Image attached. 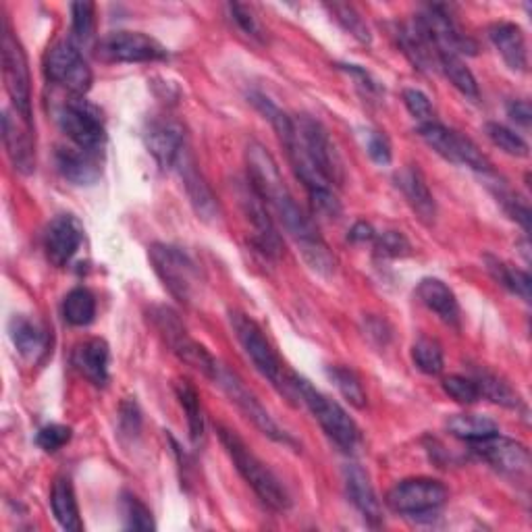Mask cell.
<instances>
[{
	"instance_id": "cell-1",
	"label": "cell",
	"mask_w": 532,
	"mask_h": 532,
	"mask_svg": "<svg viewBox=\"0 0 532 532\" xmlns=\"http://www.w3.org/2000/svg\"><path fill=\"white\" fill-rule=\"evenodd\" d=\"M248 179L254 192L266 206H271L289 237L300 248V254L310 269L321 277H333L337 258L327 246L323 235L318 233L316 223L306 215L302 206L291 196L283 181L279 165L273 154L258 142H250L246 150Z\"/></svg>"
},
{
	"instance_id": "cell-2",
	"label": "cell",
	"mask_w": 532,
	"mask_h": 532,
	"mask_svg": "<svg viewBox=\"0 0 532 532\" xmlns=\"http://www.w3.org/2000/svg\"><path fill=\"white\" fill-rule=\"evenodd\" d=\"M217 433H219V439H221L225 451L229 454L231 462L235 464L237 472L242 474L244 481L258 495V499L264 505H269L271 510L285 512L291 505V499H289V493L283 487V483L275 476V472L269 466H264L252 454V449L244 443V439L239 437L235 431H231V429L223 427V424H219Z\"/></svg>"
},
{
	"instance_id": "cell-3",
	"label": "cell",
	"mask_w": 532,
	"mask_h": 532,
	"mask_svg": "<svg viewBox=\"0 0 532 532\" xmlns=\"http://www.w3.org/2000/svg\"><path fill=\"white\" fill-rule=\"evenodd\" d=\"M289 389H294L298 393V397L318 420V424H321L327 437L339 449H343L345 454H352V451L358 449L362 441L358 424L337 402H333L331 397L318 391L308 379L296 375V372L289 377Z\"/></svg>"
},
{
	"instance_id": "cell-4",
	"label": "cell",
	"mask_w": 532,
	"mask_h": 532,
	"mask_svg": "<svg viewBox=\"0 0 532 532\" xmlns=\"http://www.w3.org/2000/svg\"><path fill=\"white\" fill-rule=\"evenodd\" d=\"M148 258L156 277L163 281L169 294L177 302L190 306L200 285L198 266L190 254L171 244H152L148 248Z\"/></svg>"
},
{
	"instance_id": "cell-5",
	"label": "cell",
	"mask_w": 532,
	"mask_h": 532,
	"mask_svg": "<svg viewBox=\"0 0 532 532\" xmlns=\"http://www.w3.org/2000/svg\"><path fill=\"white\" fill-rule=\"evenodd\" d=\"M229 323H231V329L239 345H242V350L252 360L254 368L260 372V375L264 379H269L275 387L287 389L289 379L283 377L281 360L277 352L273 350L271 341L266 339L264 331L258 327L254 318H250L248 314L239 312V310H229Z\"/></svg>"
},
{
	"instance_id": "cell-6",
	"label": "cell",
	"mask_w": 532,
	"mask_h": 532,
	"mask_svg": "<svg viewBox=\"0 0 532 532\" xmlns=\"http://www.w3.org/2000/svg\"><path fill=\"white\" fill-rule=\"evenodd\" d=\"M150 318H152V323L156 325V329L161 331V335L165 337V341L169 343V348L173 350V354L181 362L196 368L198 372H202L204 377L215 379L217 370H219V362L208 354L204 345H200L196 339H192L188 335L183 323L179 321V316L171 308L154 306L150 310Z\"/></svg>"
},
{
	"instance_id": "cell-7",
	"label": "cell",
	"mask_w": 532,
	"mask_h": 532,
	"mask_svg": "<svg viewBox=\"0 0 532 532\" xmlns=\"http://www.w3.org/2000/svg\"><path fill=\"white\" fill-rule=\"evenodd\" d=\"M449 499V491L435 478H408L397 483L387 493V505L395 512L408 518H424L437 514Z\"/></svg>"
},
{
	"instance_id": "cell-8",
	"label": "cell",
	"mask_w": 532,
	"mask_h": 532,
	"mask_svg": "<svg viewBox=\"0 0 532 532\" xmlns=\"http://www.w3.org/2000/svg\"><path fill=\"white\" fill-rule=\"evenodd\" d=\"M420 138L427 142L439 156H443L445 161L454 165H464L472 171L478 173H491V161L483 154V150L478 148L470 138L462 136L460 131L449 129L441 125L439 121L422 123L418 125Z\"/></svg>"
},
{
	"instance_id": "cell-9",
	"label": "cell",
	"mask_w": 532,
	"mask_h": 532,
	"mask_svg": "<svg viewBox=\"0 0 532 532\" xmlns=\"http://www.w3.org/2000/svg\"><path fill=\"white\" fill-rule=\"evenodd\" d=\"M215 381L225 393L227 397L231 399V402L239 408V412H242L254 427L266 435V437H271L273 441L277 443H283V445H291V447H296V441L291 439L279 424L277 420L266 412V408L258 402V397L244 385V381L239 379L235 372H231L227 366L219 364V370H217V375H215Z\"/></svg>"
},
{
	"instance_id": "cell-10",
	"label": "cell",
	"mask_w": 532,
	"mask_h": 532,
	"mask_svg": "<svg viewBox=\"0 0 532 532\" xmlns=\"http://www.w3.org/2000/svg\"><path fill=\"white\" fill-rule=\"evenodd\" d=\"M44 71L48 82L69 90L71 94L84 96L92 88V69L86 63L82 50L71 40L57 42L48 50Z\"/></svg>"
},
{
	"instance_id": "cell-11",
	"label": "cell",
	"mask_w": 532,
	"mask_h": 532,
	"mask_svg": "<svg viewBox=\"0 0 532 532\" xmlns=\"http://www.w3.org/2000/svg\"><path fill=\"white\" fill-rule=\"evenodd\" d=\"M0 46H3V79L13 109L25 117H32V77L28 57H25V50L9 28L7 19L3 21V42Z\"/></svg>"
},
{
	"instance_id": "cell-12",
	"label": "cell",
	"mask_w": 532,
	"mask_h": 532,
	"mask_svg": "<svg viewBox=\"0 0 532 532\" xmlns=\"http://www.w3.org/2000/svg\"><path fill=\"white\" fill-rule=\"evenodd\" d=\"M57 121L61 131L73 142V146L100 152L106 129L100 111L86 100H67L57 111Z\"/></svg>"
},
{
	"instance_id": "cell-13",
	"label": "cell",
	"mask_w": 532,
	"mask_h": 532,
	"mask_svg": "<svg viewBox=\"0 0 532 532\" xmlns=\"http://www.w3.org/2000/svg\"><path fill=\"white\" fill-rule=\"evenodd\" d=\"M104 63H156L167 59V48L142 32H111L98 42Z\"/></svg>"
},
{
	"instance_id": "cell-14",
	"label": "cell",
	"mask_w": 532,
	"mask_h": 532,
	"mask_svg": "<svg viewBox=\"0 0 532 532\" xmlns=\"http://www.w3.org/2000/svg\"><path fill=\"white\" fill-rule=\"evenodd\" d=\"M3 140L13 167L30 175L36 169V133L32 117L21 115L17 109H5L3 113Z\"/></svg>"
},
{
	"instance_id": "cell-15",
	"label": "cell",
	"mask_w": 532,
	"mask_h": 532,
	"mask_svg": "<svg viewBox=\"0 0 532 532\" xmlns=\"http://www.w3.org/2000/svg\"><path fill=\"white\" fill-rule=\"evenodd\" d=\"M476 456H481L497 472L510 478H526L530 472V451L526 445L503 437L501 433L470 443Z\"/></svg>"
},
{
	"instance_id": "cell-16",
	"label": "cell",
	"mask_w": 532,
	"mask_h": 532,
	"mask_svg": "<svg viewBox=\"0 0 532 532\" xmlns=\"http://www.w3.org/2000/svg\"><path fill=\"white\" fill-rule=\"evenodd\" d=\"M144 142L163 169H175L181 154L188 150L183 125L171 117H152L144 131Z\"/></svg>"
},
{
	"instance_id": "cell-17",
	"label": "cell",
	"mask_w": 532,
	"mask_h": 532,
	"mask_svg": "<svg viewBox=\"0 0 532 532\" xmlns=\"http://www.w3.org/2000/svg\"><path fill=\"white\" fill-rule=\"evenodd\" d=\"M239 202H242V210H244L246 219L254 227V237H252L254 246L266 258L277 260L283 254V239L269 215V210H266V204L254 192L252 185H246V188L239 192Z\"/></svg>"
},
{
	"instance_id": "cell-18",
	"label": "cell",
	"mask_w": 532,
	"mask_h": 532,
	"mask_svg": "<svg viewBox=\"0 0 532 532\" xmlns=\"http://www.w3.org/2000/svg\"><path fill=\"white\" fill-rule=\"evenodd\" d=\"M84 242V227L73 215H59L50 221L44 233L46 258L55 266H65L73 260Z\"/></svg>"
},
{
	"instance_id": "cell-19",
	"label": "cell",
	"mask_w": 532,
	"mask_h": 532,
	"mask_svg": "<svg viewBox=\"0 0 532 532\" xmlns=\"http://www.w3.org/2000/svg\"><path fill=\"white\" fill-rule=\"evenodd\" d=\"M175 169H177V173H179V177L183 181L185 194H188L190 204L196 210V215L202 221H206V223L217 221L219 215H221V206L217 202V196L212 194L210 185L206 183V179L198 171V165L194 161V156L190 154V150H185L181 154V158L177 161Z\"/></svg>"
},
{
	"instance_id": "cell-20",
	"label": "cell",
	"mask_w": 532,
	"mask_h": 532,
	"mask_svg": "<svg viewBox=\"0 0 532 532\" xmlns=\"http://www.w3.org/2000/svg\"><path fill=\"white\" fill-rule=\"evenodd\" d=\"M57 171L63 179L71 181L73 185H92L100 179V152L84 150V148H57L55 154Z\"/></svg>"
},
{
	"instance_id": "cell-21",
	"label": "cell",
	"mask_w": 532,
	"mask_h": 532,
	"mask_svg": "<svg viewBox=\"0 0 532 532\" xmlns=\"http://www.w3.org/2000/svg\"><path fill=\"white\" fill-rule=\"evenodd\" d=\"M489 38L505 65H508L512 71H520V73L526 71L528 48H526V38L520 25L512 21L493 23L489 28Z\"/></svg>"
},
{
	"instance_id": "cell-22",
	"label": "cell",
	"mask_w": 532,
	"mask_h": 532,
	"mask_svg": "<svg viewBox=\"0 0 532 532\" xmlns=\"http://www.w3.org/2000/svg\"><path fill=\"white\" fill-rule=\"evenodd\" d=\"M73 364L92 385L104 387L109 383L111 350L104 339L92 337L79 343L73 352Z\"/></svg>"
},
{
	"instance_id": "cell-23",
	"label": "cell",
	"mask_w": 532,
	"mask_h": 532,
	"mask_svg": "<svg viewBox=\"0 0 532 532\" xmlns=\"http://www.w3.org/2000/svg\"><path fill=\"white\" fill-rule=\"evenodd\" d=\"M395 183H397L399 192L404 194V198L408 200V204L412 206V210L416 212V215L424 223H433L435 217H437V204H435V198H433V194L429 190L427 181H424L420 169L414 167V165L404 167L402 171L395 175Z\"/></svg>"
},
{
	"instance_id": "cell-24",
	"label": "cell",
	"mask_w": 532,
	"mask_h": 532,
	"mask_svg": "<svg viewBox=\"0 0 532 532\" xmlns=\"http://www.w3.org/2000/svg\"><path fill=\"white\" fill-rule=\"evenodd\" d=\"M345 491H348L350 501L356 505V510L364 516L366 522H370L372 526L381 524V501L375 493V487L370 483L368 474L360 466L352 464L345 468Z\"/></svg>"
},
{
	"instance_id": "cell-25",
	"label": "cell",
	"mask_w": 532,
	"mask_h": 532,
	"mask_svg": "<svg viewBox=\"0 0 532 532\" xmlns=\"http://www.w3.org/2000/svg\"><path fill=\"white\" fill-rule=\"evenodd\" d=\"M418 300L427 306L431 312H435L441 321L449 327H460V304L454 291H451L441 279H422L416 289Z\"/></svg>"
},
{
	"instance_id": "cell-26",
	"label": "cell",
	"mask_w": 532,
	"mask_h": 532,
	"mask_svg": "<svg viewBox=\"0 0 532 532\" xmlns=\"http://www.w3.org/2000/svg\"><path fill=\"white\" fill-rule=\"evenodd\" d=\"M50 508H52V514H55V518L63 530H69V532L84 530L82 516H79L77 497H75V491H73V485H71L69 478L61 476V478H57L55 485H52Z\"/></svg>"
},
{
	"instance_id": "cell-27",
	"label": "cell",
	"mask_w": 532,
	"mask_h": 532,
	"mask_svg": "<svg viewBox=\"0 0 532 532\" xmlns=\"http://www.w3.org/2000/svg\"><path fill=\"white\" fill-rule=\"evenodd\" d=\"M9 335L17 352L25 358L36 360L48 348L46 331L28 316H13L9 323Z\"/></svg>"
},
{
	"instance_id": "cell-28",
	"label": "cell",
	"mask_w": 532,
	"mask_h": 532,
	"mask_svg": "<svg viewBox=\"0 0 532 532\" xmlns=\"http://www.w3.org/2000/svg\"><path fill=\"white\" fill-rule=\"evenodd\" d=\"M395 36H397L399 46H402V50H404V55L412 61L414 67H418L420 71H427L433 67V63L437 61L435 50L431 48L429 40L424 38V34L420 32L416 21L399 25Z\"/></svg>"
},
{
	"instance_id": "cell-29",
	"label": "cell",
	"mask_w": 532,
	"mask_h": 532,
	"mask_svg": "<svg viewBox=\"0 0 532 532\" xmlns=\"http://www.w3.org/2000/svg\"><path fill=\"white\" fill-rule=\"evenodd\" d=\"M478 385V391H481V397H487L489 402L510 408V410H520L522 408V399L520 395L510 387V383H505L501 377H497L495 372L487 368H476L474 377Z\"/></svg>"
},
{
	"instance_id": "cell-30",
	"label": "cell",
	"mask_w": 532,
	"mask_h": 532,
	"mask_svg": "<svg viewBox=\"0 0 532 532\" xmlns=\"http://www.w3.org/2000/svg\"><path fill=\"white\" fill-rule=\"evenodd\" d=\"M447 431L462 441L474 443L497 435L499 427L487 416L454 414L451 418H447Z\"/></svg>"
},
{
	"instance_id": "cell-31",
	"label": "cell",
	"mask_w": 532,
	"mask_h": 532,
	"mask_svg": "<svg viewBox=\"0 0 532 532\" xmlns=\"http://www.w3.org/2000/svg\"><path fill=\"white\" fill-rule=\"evenodd\" d=\"M487 260V271L491 273V277L508 291H512L514 296L522 298L524 302H530V275L526 271L516 269V266L503 262L499 258L493 256H485Z\"/></svg>"
},
{
	"instance_id": "cell-32",
	"label": "cell",
	"mask_w": 532,
	"mask_h": 532,
	"mask_svg": "<svg viewBox=\"0 0 532 532\" xmlns=\"http://www.w3.org/2000/svg\"><path fill=\"white\" fill-rule=\"evenodd\" d=\"M63 316L71 327H88L96 316V298L90 289L75 287L65 296Z\"/></svg>"
},
{
	"instance_id": "cell-33",
	"label": "cell",
	"mask_w": 532,
	"mask_h": 532,
	"mask_svg": "<svg viewBox=\"0 0 532 532\" xmlns=\"http://www.w3.org/2000/svg\"><path fill=\"white\" fill-rule=\"evenodd\" d=\"M175 393L179 404L185 412V418H188V429H190V439L192 443H200L204 437V410H202V402H200V395L196 391V387L190 381H177L175 383Z\"/></svg>"
},
{
	"instance_id": "cell-34",
	"label": "cell",
	"mask_w": 532,
	"mask_h": 532,
	"mask_svg": "<svg viewBox=\"0 0 532 532\" xmlns=\"http://www.w3.org/2000/svg\"><path fill=\"white\" fill-rule=\"evenodd\" d=\"M439 69L445 73L451 84L458 92H462L466 98L478 100L481 92H478V84L474 73L468 69V65L458 55H437Z\"/></svg>"
},
{
	"instance_id": "cell-35",
	"label": "cell",
	"mask_w": 532,
	"mask_h": 532,
	"mask_svg": "<svg viewBox=\"0 0 532 532\" xmlns=\"http://www.w3.org/2000/svg\"><path fill=\"white\" fill-rule=\"evenodd\" d=\"M327 377L333 381V385L337 387V391L345 397V402L350 406L364 410L368 404V395L366 389L360 381V377L356 372L348 366H329L327 368Z\"/></svg>"
},
{
	"instance_id": "cell-36",
	"label": "cell",
	"mask_w": 532,
	"mask_h": 532,
	"mask_svg": "<svg viewBox=\"0 0 532 532\" xmlns=\"http://www.w3.org/2000/svg\"><path fill=\"white\" fill-rule=\"evenodd\" d=\"M412 360H414L416 368L420 372H424V375H429V377L441 375L443 366H445L441 345L435 339H429V337H422V339H418L414 343Z\"/></svg>"
},
{
	"instance_id": "cell-37",
	"label": "cell",
	"mask_w": 532,
	"mask_h": 532,
	"mask_svg": "<svg viewBox=\"0 0 532 532\" xmlns=\"http://www.w3.org/2000/svg\"><path fill=\"white\" fill-rule=\"evenodd\" d=\"M327 9L345 32L352 34L362 44H370V40H372L370 30H368L366 21L362 19V15L356 11V7L343 5V3H333V5H327Z\"/></svg>"
},
{
	"instance_id": "cell-38",
	"label": "cell",
	"mask_w": 532,
	"mask_h": 532,
	"mask_svg": "<svg viewBox=\"0 0 532 532\" xmlns=\"http://www.w3.org/2000/svg\"><path fill=\"white\" fill-rule=\"evenodd\" d=\"M121 512H123L127 530H142V532H146V530H154L156 528L152 512L148 510V505L142 499H138L136 495L125 493L121 497Z\"/></svg>"
},
{
	"instance_id": "cell-39",
	"label": "cell",
	"mask_w": 532,
	"mask_h": 532,
	"mask_svg": "<svg viewBox=\"0 0 532 532\" xmlns=\"http://www.w3.org/2000/svg\"><path fill=\"white\" fill-rule=\"evenodd\" d=\"M96 7L92 3H73L71 5V34H73V44H86L94 36V25H96Z\"/></svg>"
},
{
	"instance_id": "cell-40",
	"label": "cell",
	"mask_w": 532,
	"mask_h": 532,
	"mask_svg": "<svg viewBox=\"0 0 532 532\" xmlns=\"http://www.w3.org/2000/svg\"><path fill=\"white\" fill-rule=\"evenodd\" d=\"M487 136L489 140L510 156H528V144L518 136L516 131L510 127L499 125V123H487Z\"/></svg>"
},
{
	"instance_id": "cell-41",
	"label": "cell",
	"mask_w": 532,
	"mask_h": 532,
	"mask_svg": "<svg viewBox=\"0 0 532 532\" xmlns=\"http://www.w3.org/2000/svg\"><path fill=\"white\" fill-rule=\"evenodd\" d=\"M443 391L454 399V402L462 406H472L476 404L481 397V391H478V385L472 377H462V375H449L443 379Z\"/></svg>"
},
{
	"instance_id": "cell-42",
	"label": "cell",
	"mask_w": 532,
	"mask_h": 532,
	"mask_svg": "<svg viewBox=\"0 0 532 532\" xmlns=\"http://www.w3.org/2000/svg\"><path fill=\"white\" fill-rule=\"evenodd\" d=\"M402 98H404V104H406L408 113H410L420 125H422V123H431V121H435L433 102H431V98H429L427 94L420 92V90H416V88H408V90H404Z\"/></svg>"
},
{
	"instance_id": "cell-43",
	"label": "cell",
	"mask_w": 532,
	"mask_h": 532,
	"mask_svg": "<svg viewBox=\"0 0 532 532\" xmlns=\"http://www.w3.org/2000/svg\"><path fill=\"white\" fill-rule=\"evenodd\" d=\"M377 254L383 258H404L410 254V242L399 231H385L375 237Z\"/></svg>"
},
{
	"instance_id": "cell-44",
	"label": "cell",
	"mask_w": 532,
	"mask_h": 532,
	"mask_svg": "<svg viewBox=\"0 0 532 532\" xmlns=\"http://www.w3.org/2000/svg\"><path fill=\"white\" fill-rule=\"evenodd\" d=\"M364 146L368 156L381 167L391 165V158H393V150H391V142L385 136L383 131L379 129H368L366 136H364Z\"/></svg>"
},
{
	"instance_id": "cell-45",
	"label": "cell",
	"mask_w": 532,
	"mask_h": 532,
	"mask_svg": "<svg viewBox=\"0 0 532 532\" xmlns=\"http://www.w3.org/2000/svg\"><path fill=\"white\" fill-rule=\"evenodd\" d=\"M73 437V431L69 427H65V424H46L44 429L38 431V437H36V443L48 451V454H55V451L63 449Z\"/></svg>"
},
{
	"instance_id": "cell-46",
	"label": "cell",
	"mask_w": 532,
	"mask_h": 532,
	"mask_svg": "<svg viewBox=\"0 0 532 532\" xmlns=\"http://www.w3.org/2000/svg\"><path fill=\"white\" fill-rule=\"evenodd\" d=\"M308 196H310V204H312L314 215H318L321 219H327V221L339 219L341 202H339V198H337L333 188L331 190H318V192H312Z\"/></svg>"
},
{
	"instance_id": "cell-47",
	"label": "cell",
	"mask_w": 532,
	"mask_h": 532,
	"mask_svg": "<svg viewBox=\"0 0 532 532\" xmlns=\"http://www.w3.org/2000/svg\"><path fill=\"white\" fill-rule=\"evenodd\" d=\"M497 200L501 202L505 212H508L514 221H518L524 227V231L530 229V208H528L526 200H522L518 194L505 190V188L501 192H497Z\"/></svg>"
},
{
	"instance_id": "cell-48",
	"label": "cell",
	"mask_w": 532,
	"mask_h": 532,
	"mask_svg": "<svg viewBox=\"0 0 532 532\" xmlns=\"http://www.w3.org/2000/svg\"><path fill=\"white\" fill-rule=\"evenodd\" d=\"M229 11H231L233 21L237 23L239 30H242L246 36H250L252 40L264 42V30H262L260 21L256 19V15L252 13V9L235 3V5H229Z\"/></svg>"
},
{
	"instance_id": "cell-49",
	"label": "cell",
	"mask_w": 532,
	"mask_h": 532,
	"mask_svg": "<svg viewBox=\"0 0 532 532\" xmlns=\"http://www.w3.org/2000/svg\"><path fill=\"white\" fill-rule=\"evenodd\" d=\"M339 69H343V71H348L354 79H356V82H358V86L366 92V94H379V86H377V82H375V79H372L370 77V73L368 71H364L362 67H358V65H339Z\"/></svg>"
},
{
	"instance_id": "cell-50",
	"label": "cell",
	"mask_w": 532,
	"mask_h": 532,
	"mask_svg": "<svg viewBox=\"0 0 532 532\" xmlns=\"http://www.w3.org/2000/svg\"><path fill=\"white\" fill-rule=\"evenodd\" d=\"M508 117L512 121H516L518 125L528 127L530 125V119H532V111H530L528 100H514V102H510L508 104Z\"/></svg>"
},
{
	"instance_id": "cell-51",
	"label": "cell",
	"mask_w": 532,
	"mask_h": 532,
	"mask_svg": "<svg viewBox=\"0 0 532 532\" xmlns=\"http://www.w3.org/2000/svg\"><path fill=\"white\" fill-rule=\"evenodd\" d=\"M377 237V233H375V229H372L368 223H364V221H360V223H356L354 227H352V231H350V239H352V242H356V244H360V242H372V239H375Z\"/></svg>"
},
{
	"instance_id": "cell-52",
	"label": "cell",
	"mask_w": 532,
	"mask_h": 532,
	"mask_svg": "<svg viewBox=\"0 0 532 532\" xmlns=\"http://www.w3.org/2000/svg\"><path fill=\"white\" fill-rule=\"evenodd\" d=\"M366 331H368V337H379V343H387L389 337L381 335V331H389L385 321H379V318H368V325H366Z\"/></svg>"
}]
</instances>
